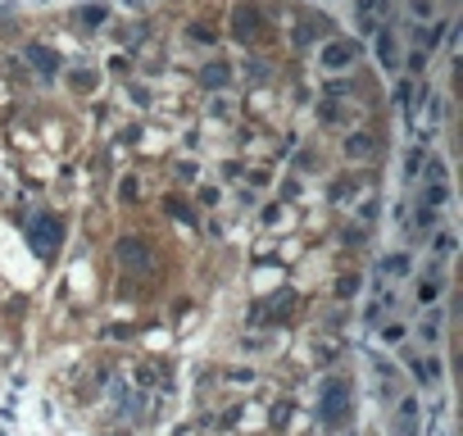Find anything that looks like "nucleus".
<instances>
[{
  "label": "nucleus",
  "mask_w": 463,
  "mask_h": 436,
  "mask_svg": "<svg viewBox=\"0 0 463 436\" xmlns=\"http://www.w3.org/2000/svg\"><path fill=\"white\" fill-rule=\"evenodd\" d=\"M359 291V277H341V291H336V295H355Z\"/></svg>",
  "instance_id": "obj_18"
},
{
  "label": "nucleus",
  "mask_w": 463,
  "mask_h": 436,
  "mask_svg": "<svg viewBox=\"0 0 463 436\" xmlns=\"http://www.w3.org/2000/svg\"><path fill=\"white\" fill-rule=\"evenodd\" d=\"M436 295H441V286H436V282H422V286H418V300H422V305H431Z\"/></svg>",
  "instance_id": "obj_16"
},
{
  "label": "nucleus",
  "mask_w": 463,
  "mask_h": 436,
  "mask_svg": "<svg viewBox=\"0 0 463 436\" xmlns=\"http://www.w3.org/2000/svg\"><path fill=\"white\" fill-rule=\"evenodd\" d=\"M23 54H28V64H32V68H37V73H41V77H55V73H59V54H55L50 46L32 41V46H28V50H23Z\"/></svg>",
  "instance_id": "obj_6"
},
{
  "label": "nucleus",
  "mask_w": 463,
  "mask_h": 436,
  "mask_svg": "<svg viewBox=\"0 0 463 436\" xmlns=\"http://www.w3.org/2000/svg\"><path fill=\"white\" fill-rule=\"evenodd\" d=\"M386 272H395V277H400V272H409V259H404V255H395V259H386Z\"/></svg>",
  "instance_id": "obj_17"
},
{
  "label": "nucleus",
  "mask_w": 463,
  "mask_h": 436,
  "mask_svg": "<svg viewBox=\"0 0 463 436\" xmlns=\"http://www.w3.org/2000/svg\"><path fill=\"white\" fill-rule=\"evenodd\" d=\"M431 223H436V214H431V209L422 205V209H418V228H431Z\"/></svg>",
  "instance_id": "obj_19"
},
{
  "label": "nucleus",
  "mask_w": 463,
  "mask_h": 436,
  "mask_svg": "<svg viewBox=\"0 0 463 436\" xmlns=\"http://www.w3.org/2000/svg\"><path fill=\"white\" fill-rule=\"evenodd\" d=\"M191 41L209 46V41H218V37H214V28H205V23H191Z\"/></svg>",
  "instance_id": "obj_15"
},
{
  "label": "nucleus",
  "mask_w": 463,
  "mask_h": 436,
  "mask_svg": "<svg viewBox=\"0 0 463 436\" xmlns=\"http://www.w3.org/2000/svg\"><path fill=\"white\" fill-rule=\"evenodd\" d=\"M119 264H123V268H137V272H150L155 268L150 246H146V241H137V237H123L119 241Z\"/></svg>",
  "instance_id": "obj_4"
},
{
  "label": "nucleus",
  "mask_w": 463,
  "mask_h": 436,
  "mask_svg": "<svg viewBox=\"0 0 463 436\" xmlns=\"http://www.w3.org/2000/svg\"><path fill=\"white\" fill-rule=\"evenodd\" d=\"M355 54H359V46L355 41H332V46H323V54H318V59H323V68H345V64H355Z\"/></svg>",
  "instance_id": "obj_7"
},
{
  "label": "nucleus",
  "mask_w": 463,
  "mask_h": 436,
  "mask_svg": "<svg viewBox=\"0 0 463 436\" xmlns=\"http://www.w3.org/2000/svg\"><path fill=\"white\" fill-rule=\"evenodd\" d=\"M377 10H382V0H359V19H364V28L377 23Z\"/></svg>",
  "instance_id": "obj_13"
},
{
  "label": "nucleus",
  "mask_w": 463,
  "mask_h": 436,
  "mask_svg": "<svg viewBox=\"0 0 463 436\" xmlns=\"http://www.w3.org/2000/svg\"><path fill=\"white\" fill-rule=\"evenodd\" d=\"M377 54H382V64H395V37H391V32H382Z\"/></svg>",
  "instance_id": "obj_14"
},
{
  "label": "nucleus",
  "mask_w": 463,
  "mask_h": 436,
  "mask_svg": "<svg viewBox=\"0 0 463 436\" xmlns=\"http://www.w3.org/2000/svg\"><path fill=\"white\" fill-rule=\"evenodd\" d=\"M350 382L345 377H327L323 391H318V423L323 427H345L350 423V409H355V400H350Z\"/></svg>",
  "instance_id": "obj_1"
},
{
  "label": "nucleus",
  "mask_w": 463,
  "mask_h": 436,
  "mask_svg": "<svg viewBox=\"0 0 463 436\" xmlns=\"http://www.w3.org/2000/svg\"><path fill=\"white\" fill-rule=\"evenodd\" d=\"M232 37H237L241 46H259L268 37V23H264V14H259L255 5H237V10H232Z\"/></svg>",
  "instance_id": "obj_3"
},
{
  "label": "nucleus",
  "mask_w": 463,
  "mask_h": 436,
  "mask_svg": "<svg viewBox=\"0 0 463 436\" xmlns=\"http://www.w3.org/2000/svg\"><path fill=\"white\" fill-rule=\"evenodd\" d=\"M23 232H28V246H32L37 259H50V255L59 250V241H64V218L59 214H32Z\"/></svg>",
  "instance_id": "obj_2"
},
{
  "label": "nucleus",
  "mask_w": 463,
  "mask_h": 436,
  "mask_svg": "<svg viewBox=\"0 0 463 436\" xmlns=\"http://www.w3.org/2000/svg\"><path fill=\"white\" fill-rule=\"evenodd\" d=\"M345 155H350V159H373V137H368V132L345 137Z\"/></svg>",
  "instance_id": "obj_8"
},
{
  "label": "nucleus",
  "mask_w": 463,
  "mask_h": 436,
  "mask_svg": "<svg viewBox=\"0 0 463 436\" xmlns=\"http://www.w3.org/2000/svg\"><path fill=\"white\" fill-rule=\"evenodd\" d=\"M413 377H418V382H436V377H441V368H436V359H413Z\"/></svg>",
  "instance_id": "obj_11"
},
{
  "label": "nucleus",
  "mask_w": 463,
  "mask_h": 436,
  "mask_svg": "<svg viewBox=\"0 0 463 436\" xmlns=\"http://www.w3.org/2000/svg\"><path fill=\"white\" fill-rule=\"evenodd\" d=\"M227 77H232L227 64H205L200 68V82H205V87H227Z\"/></svg>",
  "instance_id": "obj_10"
},
{
  "label": "nucleus",
  "mask_w": 463,
  "mask_h": 436,
  "mask_svg": "<svg viewBox=\"0 0 463 436\" xmlns=\"http://www.w3.org/2000/svg\"><path fill=\"white\" fill-rule=\"evenodd\" d=\"M119 409L128 418H141V414H146V395H141V391H119Z\"/></svg>",
  "instance_id": "obj_9"
},
{
  "label": "nucleus",
  "mask_w": 463,
  "mask_h": 436,
  "mask_svg": "<svg viewBox=\"0 0 463 436\" xmlns=\"http://www.w3.org/2000/svg\"><path fill=\"white\" fill-rule=\"evenodd\" d=\"M164 209H168V218H177V223H195V218H191V205H186V200H173V196H168V205H164Z\"/></svg>",
  "instance_id": "obj_12"
},
{
  "label": "nucleus",
  "mask_w": 463,
  "mask_h": 436,
  "mask_svg": "<svg viewBox=\"0 0 463 436\" xmlns=\"http://www.w3.org/2000/svg\"><path fill=\"white\" fill-rule=\"evenodd\" d=\"M418 400L413 395H404V400L395 404V418H391V436H422L418 432Z\"/></svg>",
  "instance_id": "obj_5"
}]
</instances>
